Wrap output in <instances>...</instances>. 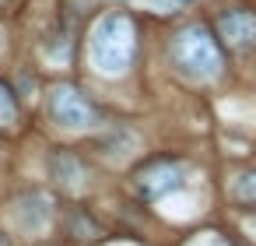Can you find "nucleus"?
<instances>
[{
    "instance_id": "obj_1",
    "label": "nucleus",
    "mask_w": 256,
    "mask_h": 246,
    "mask_svg": "<svg viewBox=\"0 0 256 246\" xmlns=\"http://www.w3.org/2000/svg\"><path fill=\"white\" fill-rule=\"evenodd\" d=\"M88 53L98 74L106 78H120L130 71L134 57H137V29L130 22V15L123 11H106L88 36Z\"/></svg>"
},
{
    "instance_id": "obj_2",
    "label": "nucleus",
    "mask_w": 256,
    "mask_h": 246,
    "mask_svg": "<svg viewBox=\"0 0 256 246\" xmlns=\"http://www.w3.org/2000/svg\"><path fill=\"white\" fill-rule=\"evenodd\" d=\"M168 57H172V64H176L186 78H193V81H210V78H218L221 67H224V53H221L218 39H214L204 25H186V29H179V32L172 36V43H168Z\"/></svg>"
},
{
    "instance_id": "obj_3",
    "label": "nucleus",
    "mask_w": 256,
    "mask_h": 246,
    "mask_svg": "<svg viewBox=\"0 0 256 246\" xmlns=\"http://www.w3.org/2000/svg\"><path fill=\"white\" fill-rule=\"evenodd\" d=\"M50 116L64 127V130H84V127H95L98 113L95 106L81 95V88L74 85H56L50 92Z\"/></svg>"
},
{
    "instance_id": "obj_4",
    "label": "nucleus",
    "mask_w": 256,
    "mask_h": 246,
    "mask_svg": "<svg viewBox=\"0 0 256 246\" xmlns=\"http://www.w3.org/2000/svg\"><path fill=\"white\" fill-rule=\"evenodd\" d=\"M182 179H186L182 162H176V158H154V162H148L144 169H137L134 190H137V197H144V200H158V197L179 190Z\"/></svg>"
},
{
    "instance_id": "obj_5",
    "label": "nucleus",
    "mask_w": 256,
    "mask_h": 246,
    "mask_svg": "<svg viewBox=\"0 0 256 246\" xmlns=\"http://www.w3.org/2000/svg\"><path fill=\"white\" fill-rule=\"evenodd\" d=\"M218 39L228 50H252L256 46V15L252 11H221L218 15Z\"/></svg>"
},
{
    "instance_id": "obj_6",
    "label": "nucleus",
    "mask_w": 256,
    "mask_h": 246,
    "mask_svg": "<svg viewBox=\"0 0 256 246\" xmlns=\"http://www.w3.org/2000/svg\"><path fill=\"white\" fill-rule=\"evenodd\" d=\"M14 218L25 232H42L53 221V197L42 190H25L14 204Z\"/></svg>"
},
{
    "instance_id": "obj_7",
    "label": "nucleus",
    "mask_w": 256,
    "mask_h": 246,
    "mask_svg": "<svg viewBox=\"0 0 256 246\" xmlns=\"http://www.w3.org/2000/svg\"><path fill=\"white\" fill-rule=\"evenodd\" d=\"M50 176L56 179V186H60V190H70V193L84 190V179H88V172H84L81 158H78V155H70V151H60V148L50 155Z\"/></svg>"
},
{
    "instance_id": "obj_8",
    "label": "nucleus",
    "mask_w": 256,
    "mask_h": 246,
    "mask_svg": "<svg viewBox=\"0 0 256 246\" xmlns=\"http://www.w3.org/2000/svg\"><path fill=\"white\" fill-rule=\"evenodd\" d=\"M232 197H235V204L256 211V169H252V172H242V176L232 183Z\"/></svg>"
},
{
    "instance_id": "obj_9",
    "label": "nucleus",
    "mask_w": 256,
    "mask_h": 246,
    "mask_svg": "<svg viewBox=\"0 0 256 246\" xmlns=\"http://www.w3.org/2000/svg\"><path fill=\"white\" fill-rule=\"evenodd\" d=\"M18 113H22V109H18L14 88L0 81V127H14V123H18Z\"/></svg>"
},
{
    "instance_id": "obj_10",
    "label": "nucleus",
    "mask_w": 256,
    "mask_h": 246,
    "mask_svg": "<svg viewBox=\"0 0 256 246\" xmlns=\"http://www.w3.org/2000/svg\"><path fill=\"white\" fill-rule=\"evenodd\" d=\"M0 246H8V235H4V232H0Z\"/></svg>"
}]
</instances>
